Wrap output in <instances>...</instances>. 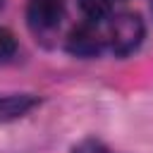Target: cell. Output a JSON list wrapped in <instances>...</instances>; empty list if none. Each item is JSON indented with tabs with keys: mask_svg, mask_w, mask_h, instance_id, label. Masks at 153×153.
I'll return each instance as SVG.
<instances>
[{
	"mask_svg": "<svg viewBox=\"0 0 153 153\" xmlns=\"http://www.w3.org/2000/svg\"><path fill=\"white\" fill-rule=\"evenodd\" d=\"M151 12H153V0H151Z\"/></svg>",
	"mask_w": 153,
	"mask_h": 153,
	"instance_id": "cell-9",
	"label": "cell"
},
{
	"mask_svg": "<svg viewBox=\"0 0 153 153\" xmlns=\"http://www.w3.org/2000/svg\"><path fill=\"white\" fill-rule=\"evenodd\" d=\"M143 33V19L136 12H120L110 17V24L105 29V43L117 57H127L141 45Z\"/></svg>",
	"mask_w": 153,
	"mask_h": 153,
	"instance_id": "cell-1",
	"label": "cell"
},
{
	"mask_svg": "<svg viewBox=\"0 0 153 153\" xmlns=\"http://www.w3.org/2000/svg\"><path fill=\"white\" fill-rule=\"evenodd\" d=\"M2 7H5V0H0V10H2Z\"/></svg>",
	"mask_w": 153,
	"mask_h": 153,
	"instance_id": "cell-8",
	"label": "cell"
},
{
	"mask_svg": "<svg viewBox=\"0 0 153 153\" xmlns=\"http://www.w3.org/2000/svg\"><path fill=\"white\" fill-rule=\"evenodd\" d=\"M79 5L86 19L91 22H103V19H110L112 14V0H79Z\"/></svg>",
	"mask_w": 153,
	"mask_h": 153,
	"instance_id": "cell-5",
	"label": "cell"
},
{
	"mask_svg": "<svg viewBox=\"0 0 153 153\" xmlns=\"http://www.w3.org/2000/svg\"><path fill=\"white\" fill-rule=\"evenodd\" d=\"M36 105H38V98L31 93H5L0 96V122L19 120Z\"/></svg>",
	"mask_w": 153,
	"mask_h": 153,
	"instance_id": "cell-4",
	"label": "cell"
},
{
	"mask_svg": "<svg viewBox=\"0 0 153 153\" xmlns=\"http://www.w3.org/2000/svg\"><path fill=\"white\" fill-rule=\"evenodd\" d=\"M105 45V31L100 29V22H81L76 24L67 36V50L76 57H96Z\"/></svg>",
	"mask_w": 153,
	"mask_h": 153,
	"instance_id": "cell-2",
	"label": "cell"
},
{
	"mask_svg": "<svg viewBox=\"0 0 153 153\" xmlns=\"http://www.w3.org/2000/svg\"><path fill=\"white\" fill-rule=\"evenodd\" d=\"M17 53V38L10 29L0 26V62H7Z\"/></svg>",
	"mask_w": 153,
	"mask_h": 153,
	"instance_id": "cell-6",
	"label": "cell"
},
{
	"mask_svg": "<svg viewBox=\"0 0 153 153\" xmlns=\"http://www.w3.org/2000/svg\"><path fill=\"white\" fill-rule=\"evenodd\" d=\"M26 19L36 33H50L65 19V0H29Z\"/></svg>",
	"mask_w": 153,
	"mask_h": 153,
	"instance_id": "cell-3",
	"label": "cell"
},
{
	"mask_svg": "<svg viewBox=\"0 0 153 153\" xmlns=\"http://www.w3.org/2000/svg\"><path fill=\"white\" fill-rule=\"evenodd\" d=\"M72 153H117V151L108 148L103 141H96V139H84V141H79L76 146H72Z\"/></svg>",
	"mask_w": 153,
	"mask_h": 153,
	"instance_id": "cell-7",
	"label": "cell"
}]
</instances>
